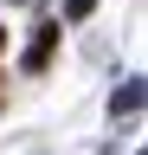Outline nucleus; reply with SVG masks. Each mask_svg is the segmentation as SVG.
Masks as SVG:
<instances>
[{
    "label": "nucleus",
    "mask_w": 148,
    "mask_h": 155,
    "mask_svg": "<svg viewBox=\"0 0 148 155\" xmlns=\"http://www.w3.org/2000/svg\"><path fill=\"white\" fill-rule=\"evenodd\" d=\"M52 45H58V26H39L32 45H26V71H45V65H52Z\"/></svg>",
    "instance_id": "obj_1"
},
{
    "label": "nucleus",
    "mask_w": 148,
    "mask_h": 155,
    "mask_svg": "<svg viewBox=\"0 0 148 155\" xmlns=\"http://www.w3.org/2000/svg\"><path fill=\"white\" fill-rule=\"evenodd\" d=\"M90 7H97V0H65V13H71V19H84Z\"/></svg>",
    "instance_id": "obj_2"
}]
</instances>
